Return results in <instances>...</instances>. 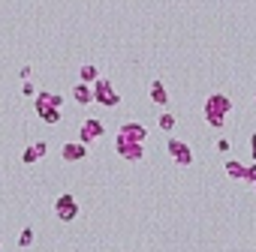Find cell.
<instances>
[{"label": "cell", "instance_id": "4fadbf2b", "mask_svg": "<svg viewBox=\"0 0 256 252\" xmlns=\"http://www.w3.org/2000/svg\"><path fill=\"white\" fill-rule=\"evenodd\" d=\"M76 96H79V102L88 105V102H91V90H88V87H76Z\"/></svg>", "mask_w": 256, "mask_h": 252}, {"label": "cell", "instance_id": "8fae6325", "mask_svg": "<svg viewBox=\"0 0 256 252\" xmlns=\"http://www.w3.org/2000/svg\"><path fill=\"white\" fill-rule=\"evenodd\" d=\"M226 171H229V177H244V165H241V162H226Z\"/></svg>", "mask_w": 256, "mask_h": 252}, {"label": "cell", "instance_id": "6da1fadb", "mask_svg": "<svg viewBox=\"0 0 256 252\" xmlns=\"http://www.w3.org/2000/svg\"><path fill=\"white\" fill-rule=\"evenodd\" d=\"M232 111V105H229V99L226 96H211L208 99V105H205V117H208V123L211 126H217V129H223V123H226V114Z\"/></svg>", "mask_w": 256, "mask_h": 252}, {"label": "cell", "instance_id": "30bf717a", "mask_svg": "<svg viewBox=\"0 0 256 252\" xmlns=\"http://www.w3.org/2000/svg\"><path fill=\"white\" fill-rule=\"evenodd\" d=\"M33 246V228H24L19 234V249H30Z\"/></svg>", "mask_w": 256, "mask_h": 252}, {"label": "cell", "instance_id": "8992f818", "mask_svg": "<svg viewBox=\"0 0 256 252\" xmlns=\"http://www.w3.org/2000/svg\"><path fill=\"white\" fill-rule=\"evenodd\" d=\"M97 99H99L102 105H109V108L118 105V93L109 87V81H99V84H97Z\"/></svg>", "mask_w": 256, "mask_h": 252}, {"label": "cell", "instance_id": "9a60e30c", "mask_svg": "<svg viewBox=\"0 0 256 252\" xmlns=\"http://www.w3.org/2000/svg\"><path fill=\"white\" fill-rule=\"evenodd\" d=\"M154 99H157L160 105L166 102V93H163V87H160V84H157V87H154Z\"/></svg>", "mask_w": 256, "mask_h": 252}, {"label": "cell", "instance_id": "e0dca14e", "mask_svg": "<svg viewBox=\"0 0 256 252\" xmlns=\"http://www.w3.org/2000/svg\"><path fill=\"white\" fill-rule=\"evenodd\" d=\"M250 144H253V156H256V135H253V138H250Z\"/></svg>", "mask_w": 256, "mask_h": 252}, {"label": "cell", "instance_id": "277c9868", "mask_svg": "<svg viewBox=\"0 0 256 252\" xmlns=\"http://www.w3.org/2000/svg\"><path fill=\"white\" fill-rule=\"evenodd\" d=\"M169 153H172V159L178 162V165H190L193 162V156H190V147H187L184 141H169Z\"/></svg>", "mask_w": 256, "mask_h": 252}, {"label": "cell", "instance_id": "9c48e42d", "mask_svg": "<svg viewBox=\"0 0 256 252\" xmlns=\"http://www.w3.org/2000/svg\"><path fill=\"white\" fill-rule=\"evenodd\" d=\"M42 156H45V144H42V141H37L33 147H27V150L21 153L24 162H37V159H42Z\"/></svg>", "mask_w": 256, "mask_h": 252}, {"label": "cell", "instance_id": "3957f363", "mask_svg": "<svg viewBox=\"0 0 256 252\" xmlns=\"http://www.w3.org/2000/svg\"><path fill=\"white\" fill-rule=\"evenodd\" d=\"M118 153L124 159H142V141H130L124 135H118Z\"/></svg>", "mask_w": 256, "mask_h": 252}, {"label": "cell", "instance_id": "7c38bea8", "mask_svg": "<svg viewBox=\"0 0 256 252\" xmlns=\"http://www.w3.org/2000/svg\"><path fill=\"white\" fill-rule=\"evenodd\" d=\"M160 126H163L166 132H172V129H175V117H172V114H163V117H160Z\"/></svg>", "mask_w": 256, "mask_h": 252}, {"label": "cell", "instance_id": "2e32d148", "mask_svg": "<svg viewBox=\"0 0 256 252\" xmlns=\"http://www.w3.org/2000/svg\"><path fill=\"white\" fill-rule=\"evenodd\" d=\"M217 150H223V153H226V150H229V141H226V138H220V141H217Z\"/></svg>", "mask_w": 256, "mask_h": 252}, {"label": "cell", "instance_id": "5bb4252c", "mask_svg": "<svg viewBox=\"0 0 256 252\" xmlns=\"http://www.w3.org/2000/svg\"><path fill=\"white\" fill-rule=\"evenodd\" d=\"M244 180H250V183H256V165L244 168Z\"/></svg>", "mask_w": 256, "mask_h": 252}, {"label": "cell", "instance_id": "52a82bcc", "mask_svg": "<svg viewBox=\"0 0 256 252\" xmlns=\"http://www.w3.org/2000/svg\"><path fill=\"white\" fill-rule=\"evenodd\" d=\"M102 135V123L99 120H84V126H81V141H94V138H99Z\"/></svg>", "mask_w": 256, "mask_h": 252}, {"label": "cell", "instance_id": "5b68a950", "mask_svg": "<svg viewBox=\"0 0 256 252\" xmlns=\"http://www.w3.org/2000/svg\"><path fill=\"white\" fill-rule=\"evenodd\" d=\"M88 156V150H84V144H76V141H66L63 144V159L66 162H79Z\"/></svg>", "mask_w": 256, "mask_h": 252}, {"label": "cell", "instance_id": "ba28073f", "mask_svg": "<svg viewBox=\"0 0 256 252\" xmlns=\"http://www.w3.org/2000/svg\"><path fill=\"white\" fill-rule=\"evenodd\" d=\"M121 135H124V138H130V141H145V135H148V132L142 129L139 123H127L124 129H121Z\"/></svg>", "mask_w": 256, "mask_h": 252}, {"label": "cell", "instance_id": "7a4b0ae2", "mask_svg": "<svg viewBox=\"0 0 256 252\" xmlns=\"http://www.w3.org/2000/svg\"><path fill=\"white\" fill-rule=\"evenodd\" d=\"M55 213H58V219L73 222L76 216H79V204H76V198H73V195H60L58 201H55Z\"/></svg>", "mask_w": 256, "mask_h": 252}]
</instances>
